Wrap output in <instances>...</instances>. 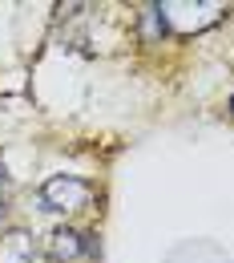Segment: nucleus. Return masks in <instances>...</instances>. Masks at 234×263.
Masks as SVG:
<instances>
[{
	"label": "nucleus",
	"mask_w": 234,
	"mask_h": 263,
	"mask_svg": "<svg viewBox=\"0 0 234 263\" xmlns=\"http://www.w3.org/2000/svg\"><path fill=\"white\" fill-rule=\"evenodd\" d=\"M93 182L89 178H77V174H53L45 178L40 186V206L45 211H57V215H73V211H85L93 202Z\"/></svg>",
	"instance_id": "f257e3e1"
},
{
	"label": "nucleus",
	"mask_w": 234,
	"mask_h": 263,
	"mask_svg": "<svg viewBox=\"0 0 234 263\" xmlns=\"http://www.w3.org/2000/svg\"><path fill=\"white\" fill-rule=\"evenodd\" d=\"M93 255H97V239L89 231L57 227L45 239V259H53V263H81V259H93Z\"/></svg>",
	"instance_id": "f03ea898"
},
{
	"label": "nucleus",
	"mask_w": 234,
	"mask_h": 263,
	"mask_svg": "<svg viewBox=\"0 0 234 263\" xmlns=\"http://www.w3.org/2000/svg\"><path fill=\"white\" fill-rule=\"evenodd\" d=\"M222 4H162V16H166V29L178 33H198L222 21Z\"/></svg>",
	"instance_id": "7ed1b4c3"
},
{
	"label": "nucleus",
	"mask_w": 234,
	"mask_h": 263,
	"mask_svg": "<svg viewBox=\"0 0 234 263\" xmlns=\"http://www.w3.org/2000/svg\"><path fill=\"white\" fill-rule=\"evenodd\" d=\"M0 263H45V251L33 243L29 231H8L0 235Z\"/></svg>",
	"instance_id": "20e7f679"
},
{
	"label": "nucleus",
	"mask_w": 234,
	"mask_h": 263,
	"mask_svg": "<svg viewBox=\"0 0 234 263\" xmlns=\"http://www.w3.org/2000/svg\"><path fill=\"white\" fill-rule=\"evenodd\" d=\"M141 33H145V41H158V36L166 33L162 4H145V8H141Z\"/></svg>",
	"instance_id": "39448f33"
},
{
	"label": "nucleus",
	"mask_w": 234,
	"mask_h": 263,
	"mask_svg": "<svg viewBox=\"0 0 234 263\" xmlns=\"http://www.w3.org/2000/svg\"><path fill=\"white\" fill-rule=\"evenodd\" d=\"M4 195H8V170H4V158H0V219H4Z\"/></svg>",
	"instance_id": "423d86ee"
},
{
	"label": "nucleus",
	"mask_w": 234,
	"mask_h": 263,
	"mask_svg": "<svg viewBox=\"0 0 234 263\" xmlns=\"http://www.w3.org/2000/svg\"><path fill=\"white\" fill-rule=\"evenodd\" d=\"M230 118H234V98H230Z\"/></svg>",
	"instance_id": "0eeeda50"
}]
</instances>
